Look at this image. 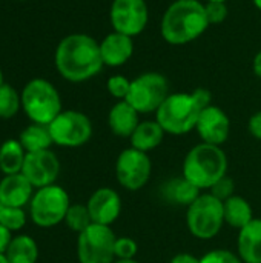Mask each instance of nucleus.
Masks as SVG:
<instances>
[{"label":"nucleus","mask_w":261,"mask_h":263,"mask_svg":"<svg viewBox=\"0 0 261 263\" xmlns=\"http://www.w3.org/2000/svg\"><path fill=\"white\" fill-rule=\"evenodd\" d=\"M18 142L22 143L26 153L51 149V146L54 145L48 125H40V123H32V122L20 133Z\"/></svg>","instance_id":"25"},{"label":"nucleus","mask_w":261,"mask_h":263,"mask_svg":"<svg viewBox=\"0 0 261 263\" xmlns=\"http://www.w3.org/2000/svg\"><path fill=\"white\" fill-rule=\"evenodd\" d=\"M106 89L108 92L118 102V100H126L129 89H131V80L122 74L111 76L106 82Z\"/></svg>","instance_id":"29"},{"label":"nucleus","mask_w":261,"mask_h":263,"mask_svg":"<svg viewBox=\"0 0 261 263\" xmlns=\"http://www.w3.org/2000/svg\"><path fill=\"white\" fill-rule=\"evenodd\" d=\"M117 236L111 227L91 223L77 237V259L80 263H112Z\"/></svg>","instance_id":"10"},{"label":"nucleus","mask_w":261,"mask_h":263,"mask_svg":"<svg viewBox=\"0 0 261 263\" xmlns=\"http://www.w3.org/2000/svg\"><path fill=\"white\" fill-rule=\"evenodd\" d=\"M5 83V80H3V71H2V68H0V86Z\"/></svg>","instance_id":"41"},{"label":"nucleus","mask_w":261,"mask_h":263,"mask_svg":"<svg viewBox=\"0 0 261 263\" xmlns=\"http://www.w3.org/2000/svg\"><path fill=\"white\" fill-rule=\"evenodd\" d=\"M223 211H225V225L242 230L254 219V210L251 203L238 194H234L228 200L223 202Z\"/></svg>","instance_id":"22"},{"label":"nucleus","mask_w":261,"mask_h":263,"mask_svg":"<svg viewBox=\"0 0 261 263\" xmlns=\"http://www.w3.org/2000/svg\"><path fill=\"white\" fill-rule=\"evenodd\" d=\"M160 194L168 203L188 208L202 194V191L189 180H186L183 176H180L165 182L160 188Z\"/></svg>","instance_id":"20"},{"label":"nucleus","mask_w":261,"mask_h":263,"mask_svg":"<svg viewBox=\"0 0 261 263\" xmlns=\"http://www.w3.org/2000/svg\"><path fill=\"white\" fill-rule=\"evenodd\" d=\"M29 217L38 228H54L65 222L66 213L71 206L68 191L54 183L34 191L29 202Z\"/></svg>","instance_id":"7"},{"label":"nucleus","mask_w":261,"mask_h":263,"mask_svg":"<svg viewBox=\"0 0 261 263\" xmlns=\"http://www.w3.org/2000/svg\"><path fill=\"white\" fill-rule=\"evenodd\" d=\"M195 131L203 143L222 146L229 139L231 120L220 106L211 103L202 111Z\"/></svg>","instance_id":"14"},{"label":"nucleus","mask_w":261,"mask_h":263,"mask_svg":"<svg viewBox=\"0 0 261 263\" xmlns=\"http://www.w3.org/2000/svg\"><path fill=\"white\" fill-rule=\"evenodd\" d=\"M112 263H138L135 259H115Z\"/></svg>","instance_id":"38"},{"label":"nucleus","mask_w":261,"mask_h":263,"mask_svg":"<svg viewBox=\"0 0 261 263\" xmlns=\"http://www.w3.org/2000/svg\"><path fill=\"white\" fill-rule=\"evenodd\" d=\"M212 94L206 88L192 92H171L155 112V120L166 134L185 136L195 129L202 111L211 105Z\"/></svg>","instance_id":"2"},{"label":"nucleus","mask_w":261,"mask_h":263,"mask_svg":"<svg viewBox=\"0 0 261 263\" xmlns=\"http://www.w3.org/2000/svg\"><path fill=\"white\" fill-rule=\"evenodd\" d=\"M57 72L71 83L91 80L103 69L100 43L89 34L74 32L63 37L54 52Z\"/></svg>","instance_id":"1"},{"label":"nucleus","mask_w":261,"mask_h":263,"mask_svg":"<svg viewBox=\"0 0 261 263\" xmlns=\"http://www.w3.org/2000/svg\"><path fill=\"white\" fill-rule=\"evenodd\" d=\"M48 128L54 145L62 148H78L86 145L94 131L91 119L77 109H63Z\"/></svg>","instance_id":"9"},{"label":"nucleus","mask_w":261,"mask_h":263,"mask_svg":"<svg viewBox=\"0 0 261 263\" xmlns=\"http://www.w3.org/2000/svg\"><path fill=\"white\" fill-rule=\"evenodd\" d=\"M248 131L249 134L257 139V140H261V109L254 112L249 120H248Z\"/></svg>","instance_id":"34"},{"label":"nucleus","mask_w":261,"mask_h":263,"mask_svg":"<svg viewBox=\"0 0 261 263\" xmlns=\"http://www.w3.org/2000/svg\"><path fill=\"white\" fill-rule=\"evenodd\" d=\"M9 263H37L38 260V245L28 234L14 236L6 253Z\"/></svg>","instance_id":"24"},{"label":"nucleus","mask_w":261,"mask_h":263,"mask_svg":"<svg viewBox=\"0 0 261 263\" xmlns=\"http://www.w3.org/2000/svg\"><path fill=\"white\" fill-rule=\"evenodd\" d=\"M138 253V245L132 237H117L114 245L115 259H135Z\"/></svg>","instance_id":"30"},{"label":"nucleus","mask_w":261,"mask_h":263,"mask_svg":"<svg viewBox=\"0 0 261 263\" xmlns=\"http://www.w3.org/2000/svg\"><path fill=\"white\" fill-rule=\"evenodd\" d=\"M225 225L223 202L211 193H202L186 208V227L198 240H211Z\"/></svg>","instance_id":"6"},{"label":"nucleus","mask_w":261,"mask_h":263,"mask_svg":"<svg viewBox=\"0 0 261 263\" xmlns=\"http://www.w3.org/2000/svg\"><path fill=\"white\" fill-rule=\"evenodd\" d=\"M35 188L22 174H9L0 179V203L3 206L25 208L29 205Z\"/></svg>","instance_id":"17"},{"label":"nucleus","mask_w":261,"mask_h":263,"mask_svg":"<svg viewBox=\"0 0 261 263\" xmlns=\"http://www.w3.org/2000/svg\"><path fill=\"white\" fill-rule=\"evenodd\" d=\"M169 94L168 79L160 72L148 71L131 80V89L126 100L138 114H155Z\"/></svg>","instance_id":"8"},{"label":"nucleus","mask_w":261,"mask_h":263,"mask_svg":"<svg viewBox=\"0 0 261 263\" xmlns=\"http://www.w3.org/2000/svg\"><path fill=\"white\" fill-rule=\"evenodd\" d=\"M26 151L18 139H8L0 145V173L3 176L22 173Z\"/></svg>","instance_id":"23"},{"label":"nucleus","mask_w":261,"mask_h":263,"mask_svg":"<svg viewBox=\"0 0 261 263\" xmlns=\"http://www.w3.org/2000/svg\"><path fill=\"white\" fill-rule=\"evenodd\" d=\"M0 206H2V203H0Z\"/></svg>","instance_id":"43"},{"label":"nucleus","mask_w":261,"mask_h":263,"mask_svg":"<svg viewBox=\"0 0 261 263\" xmlns=\"http://www.w3.org/2000/svg\"><path fill=\"white\" fill-rule=\"evenodd\" d=\"M152 174V160L148 153L132 146L123 149L115 160V177L126 191H138L145 188Z\"/></svg>","instance_id":"11"},{"label":"nucleus","mask_w":261,"mask_h":263,"mask_svg":"<svg viewBox=\"0 0 261 263\" xmlns=\"http://www.w3.org/2000/svg\"><path fill=\"white\" fill-rule=\"evenodd\" d=\"M100 54L105 66H123L134 55V39L112 31L106 34L100 42Z\"/></svg>","instance_id":"16"},{"label":"nucleus","mask_w":261,"mask_h":263,"mask_svg":"<svg viewBox=\"0 0 261 263\" xmlns=\"http://www.w3.org/2000/svg\"><path fill=\"white\" fill-rule=\"evenodd\" d=\"M86 206L92 219V223L106 227H111L120 217L123 208L120 194L109 186H102L95 190L89 196Z\"/></svg>","instance_id":"15"},{"label":"nucleus","mask_w":261,"mask_h":263,"mask_svg":"<svg viewBox=\"0 0 261 263\" xmlns=\"http://www.w3.org/2000/svg\"><path fill=\"white\" fill-rule=\"evenodd\" d=\"M0 263H9V262H8V259H6V256H5V254H0Z\"/></svg>","instance_id":"40"},{"label":"nucleus","mask_w":261,"mask_h":263,"mask_svg":"<svg viewBox=\"0 0 261 263\" xmlns=\"http://www.w3.org/2000/svg\"><path fill=\"white\" fill-rule=\"evenodd\" d=\"M200 263H243L238 254L231 250H212L200 257Z\"/></svg>","instance_id":"31"},{"label":"nucleus","mask_w":261,"mask_h":263,"mask_svg":"<svg viewBox=\"0 0 261 263\" xmlns=\"http://www.w3.org/2000/svg\"><path fill=\"white\" fill-rule=\"evenodd\" d=\"M252 3H254V6H255L258 11H261V0H252Z\"/></svg>","instance_id":"39"},{"label":"nucleus","mask_w":261,"mask_h":263,"mask_svg":"<svg viewBox=\"0 0 261 263\" xmlns=\"http://www.w3.org/2000/svg\"><path fill=\"white\" fill-rule=\"evenodd\" d=\"M206 2H225V3H226L228 0H206Z\"/></svg>","instance_id":"42"},{"label":"nucleus","mask_w":261,"mask_h":263,"mask_svg":"<svg viewBox=\"0 0 261 263\" xmlns=\"http://www.w3.org/2000/svg\"><path fill=\"white\" fill-rule=\"evenodd\" d=\"M109 22L112 31L137 37L149 22V6L146 0H112L109 8Z\"/></svg>","instance_id":"12"},{"label":"nucleus","mask_w":261,"mask_h":263,"mask_svg":"<svg viewBox=\"0 0 261 263\" xmlns=\"http://www.w3.org/2000/svg\"><path fill=\"white\" fill-rule=\"evenodd\" d=\"M22 174L35 190L54 185L60 174V160L51 149L26 153Z\"/></svg>","instance_id":"13"},{"label":"nucleus","mask_w":261,"mask_h":263,"mask_svg":"<svg viewBox=\"0 0 261 263\" xmlns=\"http://www.w3.org/2000/svg\"><path fill=\"white\" fill-rule=\"evenodd\" d=\"M169 263H200V259L191 253H178L171 259Z\"/></svg>","instance_id":"36"},{"label":"nucleus","mask_w":261,"mask_h":263,"mask_svg":"<svg viewBox=\"0 0 261 263\" xmlns=\"http://www.w3.org/2000/svg\"><path fill=\"white\" fill-rule=\"evenodd\" d=\"M228 156L222 146L200 142L188 151L182 176L200 191L211 190L222 177L228 176Z\"/></svg>","instance_id":"4"},{"label":"nucleus","mask_w":261,"mask_h":263,"mask_svg":"<svg viewBox=\"0 0 261 263\" xmlns=\"http://www.w3.org/2000/svg\"><path fill=\"white\" fill-rule=\"evenodd\" d=\"M20 97L22 111L32 123L49 125L63 111L58 89L42 77L29 80L23 86Z\"/></svg>","instance_id":"5"},{"label":"nucleus","mask_w":261,"mask_h":263,"mask_svg":"<svg viewBox=\"0 0 261 263\" xmlns=\"http://www.w3.org/2000/svg\"><path fill=\"white\" fill-rule=\"evenodd\" d=\"M209 26L203 2L175 0L162 17L160 34L166 43L182 46L200 39Z\"/></svg>","instance_id":"3"},{"label":"nucleus","mask_w":261,"mask_h":263,"mask_svg":"<svg viewBox=\"0 0 261 263\" xmlns=\"http://www.w3.org/2000/svg\"><path fill=\"white\" fill-rule=\"evenodd\" d=\"M237 254L243 263H261V219L254 217L238 231Z\"/></svg>","instance_id":"19"},{"label":"nucleus","mask_w":261,"mask_h":263,"mask_svg":"<svg viewBox=\"0 0 261 263\" xmlns=\"http://www.w3.org/2000/svg\"><path fill=\"white\" fill-rule=\"evenodd\" d=\"M22 109V97L20 92L9 83H3L0 86V119L9 120L18 114Z\"/></svg>","instance_id":"26"},{"label":"nucleus","mask_w":261,"mask_h":263,"mask_svg":"<svg viewBox=\"0 0 261 263\" xmlns=\"http://www.w3.org/2000/svg\"><path fill=\"white\" fill-rule=\"evenodd\" d=\"M206 15L209 25H220L228 18V5L225 2H206Z\"/></svg>","instance_id":"32"},{"label":"nucleus","mask_w":261,"mask_h":263,"mask_svg":"<svg viewBox=\"0 0 261 263\" xmlns=\"http://www.w3.org/2000/svg\"><path fill=\"white\" fill-rule=\"evenodd\" d=\"M252 71L258 79H261V49L255 54V57L252 60Z\"/></svg>","instance_id":"37"},{"label":"nucleus","mask_w":261,"mask_h":263,"mask_svg":"<svg viewBox=\"0 0 261 263\" xmlns=\"http://www.w3.org/2000/svg\"><path fill=\"white\" fill-rule=\"evenodd\" d=\"M140 122V114L128 100L115 102L108 112L109 129L122 139H129Z\"/></svg>","instance_id":"18"},{"label":"nucleus","mask_w":261,"mask_h":263,"mask_svg":"<svg viewBox=\"0 0 261 263\" xmlns=\"http://www.w3.org/2000/svg\"><path fill=\"white\" fill-rule=\"evenodd\" d=\"M0 225L8 228L11 233L20 231L26 225V213L25 208L15 206H0Z\"/></svg>","instance_id":"28"},{"label":"nucleus","mask_w":261,"mask_h":263,"mask_svg":"<svg viewBox=\"0 0 261 263\" xmlns=\"http://www.w3.org/2000/svg\"><path fill=\"white\" fill-rule=\"evenodd\" d=\"M65 223L71 231H74L77 234L85 231L92 223L88 206L80 205V203H75V205L71 203V206H69V210L66 213V217H65Z\"/></svg>","instance_id":"27"},{"label":"nucleus","mask_w":261,"mask_h":263,"mask_svg":"<svg viewBox=\"0 0 261 263\" xmlns=\"http://www.w3.org/2000/svg\"><path fill=\"white\" fill-rule=\"evenodd\" d=\"M165 131L163 128L158 125V122L154 120H142L138 123V126L135 128V131L132 133V136L129 137V143L132 148L143 151V153H149L155 148H158L163 143L165 139Z\"/></svg>","instance_id":"21"},{"label":"nucleus","mask_w":261,"mask_h":263,"mask_svg":"<svg viewBox=\"0 0 261 263\" xmlns=\"http://www.w3.org/2000/svg\"><path fill=\"white\" fill-rule=\"evenodd\" d=\"M209 193L212 196H215L218 200L225 202L235 194V182L229 176H225L209 190Z\"/></svg>","instance_id":"33"},{"label":"nucleus","mask_w":261,"mask_h":263,"mask_svg":"<svg viewBox=\"0 0 261 263\" xmlns=\"http://www.w3.org/2000/svg\"><path fill=\"white\" fill-rule=\"evenodd\" d=\"M12 233L8 230V228H5L3 225H0V254H5L6 253V250H8V247H9V243H11V240H12Z\"/></svg>","instance_id":"35"}]
</instances>
